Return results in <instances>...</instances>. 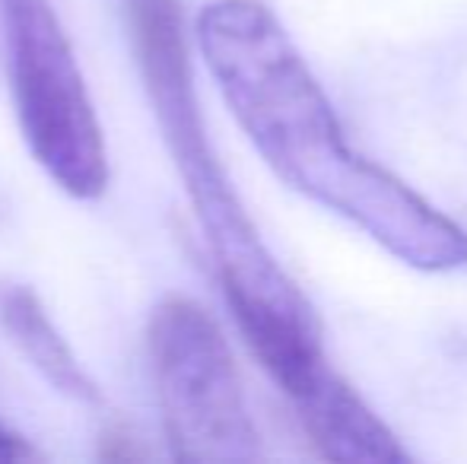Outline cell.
Listing matches in <instances>:
<instances>
[{
    "mask_svg": "<svg viewBox=\"0 0 467 464\" xmlns=\"http://www.w3.org/2000/svg\"><path fill=\"white\" fill-rule=\"evenodd\" d=\"M102 459L105 461H134V459H140V452L134 449L130 436L115 433V436H105L102 439Z\"/></svg>",
    "mask_w": 467,
    "mask_h": 464,
    "instance_id": "obj_8",
    "label": "cell"
},
{
    "mask_svg": "<svg viewBox=\"0 0 467 464\" xmlns=\"http://www.w3.org/2000/svg\"><path fill=\"white\" fill-rule=\"evenodd\" d=\"M0 29L29 153L70 198H99L109 188L102 124L51 0H0Z\"/></svg>",
    "mask_w": 467,
    "mask_h": 464,
    "instance_id": "obj_3",
    "label": "cell"
},
{
    "mask_svg": "<svg viewBox=\"0 0 467 464\" xmlns=\"http://www.w3.org/2000/svg\"><path fill=\"white\" fill-rule=\"evenodd\" d=\"M128 13L143 87L213 254L226 303L258 363L293 401L327 369L315 309L265 245L210 143L179 0H128Z\"/></svg>",
    "mask_w": 467,
    "mask_h": 464,
    "instance_id": "obj_2",
    "label": "cell"
},
{
    "mask_svg": "<svg viewBox=\"0 0 467 464\" xmlns=\"http://www.w3.org/2000/svg\"><path fill=\"white\" fill-rule=\"evenodd\" d=\"M42 452L32 446L29 439H23L19 433H13L10 427L0 423V464H16V461H38Z\"/></svg>",
    "mask_w": 467,
    "mask_h": 464,
    "instance_id": "obj_7",
    "label": "cell"
},
{
    "mask_svg": "<svg viewBox=\"0 0 467 464\" xmlns=\"http://www.w3.org/2000/svg\"><path fill=\"white\" fill-rule=\"evenodd\" d=\"M293 407L321 459L344 464L410 461L398 436L331 366L299 397H293Z\"/></svg>",
    "mask_w": 467,
    "mask_h": 464,
    "instance_id": "obj_5",
    "label": "cell"
},
{
    "mask_svg": "<svg viewBox=\"0 0 467 464\" xmlns=\"http://www.w3.org/2000/svg\"><path fill=\"white\" fill-rule=\"evenodd\" d=\"M150 363L172 459L239 464L265 455L235 356L201 303L169 296L156 305Z\"/></svg>",
    "mask_w": 467,
    "mask_h": 464,
    "instance_id": "obj_4",
    "label": "cell"
},
{
    "mask_svg": "<svg viewBox=\"0 0 467 464\" xmlns=\"http://www.w3.org/2000/svg\"><path fill=\"white\" fill-rule=\"evenodd\" d=\"M197 48L274 175L413 271L467 264V232L410 185L359 156L306 57L265 0H210Z\"/></svg>",
    "mask_w": 467,
    "mask_h": 464,
    "instance_id": "obj_1",
    "label": "cell"
},
{
    "mask_svg": "<svg viewBox=\"0 0 467 464\" xmlns=\"http://www.w3.org/2000/svg\"><path fill=\"white\" fill-rule=\"evenodd\" d=\"M0 328L13 341V347L23 353L38 376L74 401L93 404L99 401V388L93 378L77 363L74 350L61 337V331L51 325L42 299L23 284H0Z\"/></svg>",
    "mask_w": 467,
    "mask_h": 464,
    "instance_id": "obj_6",
    "label": "cell"
}]
</instances>
